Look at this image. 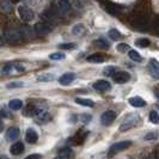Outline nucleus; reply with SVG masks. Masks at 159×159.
Wrapping results in <instances>:
<instances>
[{"label":"nucleus","mask_w":159,"mask_h":159,"mask_svg":"<svg viewBox=\"0 0 159 159\" xmlns=\"http://www.w3.org/2000/svg\"><path fill=\"white\" fill-rule=\"evenodd\" d=\"M139 122H140V116L136 115V114H130V115H128L127 117L123 120L122 125L120 126V130L121 132H126V130L130 129V128L135 127Z\"/></svg>","instance_id":"f257e3e1"},{"label":"nucleus","mask_w":159,"mask_h":159,"mask_svg":"<svg viewBox=\"0 0 159 159\" xmlns=\"http://www.w3.org/2000/svg\"><path fill=\"white\" fill-rule=\"evenodd\" d=\"M132 24L138 30H146L148 28V25H150V22H148V18L146 16L139 15V16L134 17L132 19Z\"/></svg>","instance_id":"f03ea898"},{"label":"nucleus","mask_w":159,"mask_h":159,"mask_svg":"<svg viewBox=\"0 0 159 159\" xmlns=\"http://www.w3.org/2000/svg\"><path fill=\"white\" fill-rule=\"evenodd\" d=\"M130 145H132V143H130L129 140H127V141H120V143H114L111 147L109 148L108 157H114L116 153H119V152H122V151H125V150H127Z\"/></svg>","instance_id":"7ed1b4c3"},{"label":"nucleus","mask_w":159,"mask_h":159,"mask_svg":"<svg viewBox=\"0 0 159 159\" xmlns=\"http://www.w3.org/2000/svg\"><path fill=\"white\" fill-rule=\"evenodd\" d=\"M18 15L20 17V19L24 20V22H31L32 19H34V12H32V10L28 7V6H24V5H20V6H18Z\"/></svg>","instance_id":"20e7f679"},{"label":"nucleus","mask_w":159,"mask_h":159,"mask_svg":"<svg viewBox=\"0 0 159 159\" xmlns=\"http://www.w3.org/2000/svg\"><path fill=\"white\" fill-rule=\"evenodd\" d=\"M22 39V34L18 31V30H13V29H10L5 31V40L7 41L8 43H16L19 42Z\"/></svg>","instance_id":"39448f33"},{"label":"nucleus","mask_w":159,"mask_h":159,"mask_svg":"<svg viewBox=\"0 0 159 159\" xmlns=\"http://www.w3.org/2000/svg\"><path fill=\"white\" fill-rule=\"evenodd\" d=\"M116 116H117V114L114 111V110H108V111L102 114V116H101V123L103 126H109V125H111L112 122L115 121Z\"/></svg>","instance_id":"423d86ee"},{"label":"nucleus","mask_w":159,"mask_h":159,"mask_svg":"<svg viewBox=\"0 0 159 159\" xmlns=\"http://www.w3.org/2000/svg\"><path fill=\"white\" fill-rule=\"evenodd\" d=\"M130 79V75L127 72H117L115 74H112V80L117 84H123V83H127L128 80Z\"/></svg>","instance_id":"0eeeda50"},{"label":"nucleus","mask_w":159,"mask_h":159,"mask_svg":"<svg viewBox=\"0 0 159 159\" xmlns=\"http://www.w3.org/2000/svg\"><path fill=\"white\" fill-rule=\"evenodd\" d=\"M35 32L37 34V35H41V36H43V35H48L49 32L52 31V28L46 23H37L35 24Z\"/></svg>","instance_id":"6e6552de"},{"label":"nucleus","mask_w":159,"mask_h":159,"mask_svg":"<svg viewBox=\"0 0 159 159\" xmlns=\"http://www.w3.org/2000/svg\"><path fill=\"white\" fill-rule=\"evenodd\" d=\"M150 71L154 79H159V62L156 59L150 60Z\"/></svg>","instance_id":"1a4fd4ad"},{"label":"nucleus","mask_w":159,"mask_h":159,"mask_svg":"<svg viewBox=\"0 0 159 159\" xmlns=\"http://www.w3.org/2000/svg\"><path fill=\"white\" fill-rule=\"evenodd\" d=\"M110 83H108L107 80H98V81H96L95 84H93V89H96L97 91H108V90H110Z\"/></svg>","instance_id":"9d476101"},{"label":"nucleus","mask_w":159,"mask_h":159,"mask_svg":"<svg viewBox=\"0 0 159 159\" xmlns=\"http://www.w3.org/2000/svg\"><path fill=\"white\" fill-rule=\"evenodd\" d=\"M74 79H75V74L74 73H65L64 75H61L59 78V83L61 85H70Z\"/></svg>","instance_id":"9b49d317"},{"label":"nucleus","mask_w":159,"mask_h":159,"mask_svg":"<svg viewBox=\"0 0 159 159\" xmlns=\"http://www.w3.org/2000/svg\"><path fill=\"white\" fill-rule=\"evenodd\" d=\"M42 112V110H40L39 108H36L35 105H32V104H29L25 109H24V112L23 115L24 116H35V115H39V114H41Z\"/></svg>","instance_id":"f8f14e48"},{"label":"nucleus","mask_w":159,"mask_h":159,"mask_svg":"<svg viewBox=\"0 0 159 159\" xmlns=\"http://www.w3.org/2000/svg\"><path fill=\"white\" fill-rule=\"evenodd\" d=\"M39 140V134L32 128H29L26 130V141L29 143H36Z\"/></svg>","instance_id":"ddd939ff"},{"label":"nucleus","mask_w":159,"mask_h":159,"mask_svg":"<svg viewBox=\"0 0 159 159\" xmlns=\"http://www.w3.org/2000/svg\"><path fill=\"white\" fill-rule=\"evenodd\" d=\"M24 151V145L22 143H13L12 146H11V148H10V152H11V154H13V156H19V154H22Z\"/></svg>","instance_id":"4468645a"},{"label":"nucleus","mask_w":159,"mask_h":159,"mask_svg":"<svg viewBox=\"0 0 159 159\" xmlns=\"http://www.w3.org/2000/svg\"><path fill=\"white\" fill-rule=\"evenodd\" d=\"M71 8V2L68 0H59L57 1V10L61 13H66Z\"/></svg>","instance_id":"2eb2a0df"},{"label":"nucleus","mask_w":159,"mask_h":159,"mask_svg":"<svg viewBox=\"0 0 159 159\" xmlns=\"http://www.w3.org/2000/svg\"><path fill=\"white\" fill-rule=\"evenodd\" d=\"M128 102H129V104L132 107H134V108H141V107L146 105V102L143 101L141 97H132V98H129Z\"/></svg>","instance_id":"dca6fc26"},{"label":"nucleus","mask_w":159,"mask_h":159,"mask_svg":"<svg viewBox=\"0 0 159 159\" xmlns=\"http://www.w3.org/2000/svg\"><path fill=\"white\" fill-rule=\"evenodd\" d=\"M19 136V129L17 127H11L8 128V130L6 132V139L8 140H16Z\"/></svg>","instance_id":"f3484780"},{"label":"nucleus","mask_w":159,"mask_h":159,"mask_svg":"<svg viewBox=\"0 0 159 159\" xmlns=\"http://www.w3.org/2000/svg\"><path fill=\"white\" fill-rule=\"evenodd\" d=\"M105 10H107V12L109 13V15H111V16H117L120 12V7L117 5H115V4H108L107 6H105Z\"/></svg>","instance_id":"a211bd4d"},{"label":"nucleus","mask_w":159,"mask_h":159,"mask_svg":"<svg viewBox=\"0 0 159 159\" xmlns=\"http://www.w3.org/2000/svg\"><path fill=\"white\" fill-rule=\"evenodd\" d=\"M22 105H23V102H22L20 99H12V101H10V103H8L10 109H12V110H19V109L22 108Z\"/></svg>","instance_id":"6ab92c4d"},{"label":"nucleus","mask_w":159,"mask_h":159,"mask_svg":"<svg viewBox=\"0 0 159 159\" xmlns=\"http://www.w3.org/2000/svg\"><path fill=\"white\" fill-rule=\"evenodd\" d=\"M128 56H129L133 61H136V62H140V61L143 60V56L140 55L136 50H134V49H130V50L128 52Z\"/></svg>","instance_id":"aec40b11"},{"label":"nucleus","mask_w":159,"mask_h":159,"mask_svg":"<svg viewBox=\"0 0 159 159\" xmlns=\"http://www.w3.org/2000/svg\"><path fill=\"white\" fill-rule=\"evenodd\" d=\"M75 103L79 104V105H83V107H93V102L91 99H86V98H75Z\"/></svg>","instance_id":"412c9836"},{"label":"nucleus","mask_w":159,"mask_h":159,"mask_svg":"<svg viewBox=\"0 0 159 159\" xmlns=\"http://www.w3.org/2000/svg\"><path fill=\"white\" fill-rule=\"evenodd\" d=\"M88 60L89 62H92V64H99V62H103L104 61V57L102 55H98V54H95V55H90L88 56Z\"/></svg>","instance_id":"4be33fe9"},{"label":"nucleus","mask_w":159,"mask_h":159,"mask_svg":"<svg viewBox=\"0 0 159 159\" xmlns=\"http://www.w3.org/2000/svg\"><path fill=\"white\" fill-rule=\"evenodd\" d=\"M84 30H85V28H84V25H83V24H77V25H74V26H73L72 32H73V35L79 36V35H81V34L84 32Z\"/></svg>","instance_id":"5701e85b"},{"label":"nucleus","mask_w":159,"mask_h":159,"mask_svg":"<svg viewBox=\"0 0 159 159\" xmlns=\"http://www.w3.org/2000/svg\"><path fill=\"white\" fill-rule=\"evenodd\" d=\"M135 46L141 48H146L150 46V40L148 39H138L135 41Z\"/></svg>","instance_id":"b1692460"},{"label":"nucleus","mask_w":159,"mask_h":159,"mask_svg":"<svg viewBox=\"0 0 159 159\" xmlns=\"http://www.w3.org/2000/svg\"><path fill=\"white\" fill-rule=\"evenodd\" d=\"M121 36H122V35H121L119 30H116V29H111V30L109 31V37L114 41L120 40V39H121Z\"/></svg>","instance_id":"393cba45"},{"label":"nucleus","mask_w":159,"mask_h":159,"mask_svg":"<svg viewBox=\"0 0 159 159\" xmlns=\"http://www.w3.org/2000/svg\"><path fill=\"white\" fill-rule=\"evenodd\" d=\"M148 119L151 121L152 123H154V125H158L159 123V114L157 111H151L150 112V116H148Z\"/></svg>","instance_id":"a878e982"},{"label":"nucleus","mask_w":159,"mask_h":159,"mask_svg":"<svg viewBox=\"0 0 159 159\" xmlns=\"http://www.w3.org/2000/svg\"><path fill=\"white\" fill-rule=\"evenodd\" d=\"M71 154H72V150L68 148V147H64V148H61L60 152H59V156H60V157H64V158L71 157Z\"/></svg>","instance_id":"bb28decb"},{"label":"nucleus","mask_w":159,"mask_h":159,"mask_svg":"<svg viewBox=\"0 0 159 159\" xmlns=\"http://www.w3.org/2000/svg\"><path fill=\"white\" fill-rule=\"evenodd\" d=\"M54 79V75L53 74H50V73H46V74H43V75H41L37 78L39 81H44V83H47V81H50V80Z\"/></svg>","instance_id":"cd10ccee"},{"label":"nucleus","mask_w":159,"mask_h":159,"mask_svg":"<svg viewBox=\"0 0 159 159\" xmlns=\"http://www.w3.org/2000/svg\"><path fill=\"white\" fill-rule=\"evenodd\" d=\"M95 44L98 48H102V49H107V48L109 47L108 42H107V41H104V40H96Z\"/></svg>","instance_id":"c85d7f7f"},{"label":"nucleus","mask_w":159,"mask_h":159,"mask_svg":"<svg viewBox=\"0 0 159 159\" xmlns=\"http://www.w3.org/2000/svg\"><path fill=\"white\" fill-rule=\"evenodd\" d=\"M49 59L50 60H62V59H65V54H62V53H53V54L49 55Z\"/></svg>","instance_id":"c756f323"},{"label":"nucleus","mask_w":159,"mask_h":159,"mask_svg":"<svg viewBox=\"0 0 159 159\" xmlns=\"http://www.w3.org/2000/svg\"><path fill=\"white\" fill-rule=\"evenodd\" d=\"M158 136H159L158 133L152 132V133H148V134H146V135H145V140H146V141H150V140H156Z\"/></svg>","instance_id":"7c9ffc66"},{"label":"nucleus","mask_w":159,"mask_h":159,"mask_svg":"<svg viewBox=\"0 0 159 159\" xmlns=\"http://www.w3.org/2000/svg\"><path fill=\"white\" fill-rule=\"evenodd\" d=\"M59 48L60 49H64V50H70V49L75 48V44L74 43H62V44L59 46Z\"/></svg>","instance_id":"2f4dec72"},{"label":"nucleus","mask_w":159,"mask_h":159,"mask_svg":"<svg viewBox=\"0 0 159 159\" xmlns=\"http://www.w3.org/2000/svg\"><path fill=\"white\" fill-rule=\"evenodd\" d=\"M1 8H2V11L8 12V11L11 10V4H10V1H8V0H4V1L1 2Z\"/></svg>","instance_id":"473e14b6"},{"label":"nucleus","mask_w":159,"mask_h":159,"mask_svg":"<svg viewBox=\"0 0 159 159\" xmlns=\"http://www.w3.org/2000/svg\"><path fill=\"white\" fill-rule=\"evenodd\" d=\"M24 84L20 83V81H13V83H10L7 84V88L8 89H15V88H23Z\"/></svg>","instance_id":"72a5a7b5"},{"label":"nucleus","mask_w":159,"mask_h":159,"mask_svg":"<svg viewBox=\"0 0 159 159\" xmlns=\"http://www.w3.org/2000/svg\"><path fill=\"white\" fill-rule=\"evenodd\" d=\"M153 30H154V32L159 36V17L156 18L154 22H153Z\"/></svg>","instance_id":"f704fd0d"},{"label":"nucleus","mask_w":159,"mask_h":159,"mask_svg":"<svg viewBox=\"0 0 159 159\" xmlns=\"http://www.w3.org/2000/svg\"><path fill=\"white\" fill-rule=\"evenodd\" d=\"M11 70H12V65H6V66L2 67L1 73H2V74H8V73L11 72Z\"/></svg>","instance_id":"c9c22d12"},{"label":"nucleus","mask_w":159,"mask_h":159,"mask_svg":"<svg viewBox=\"0 0 159 159\" xmlns=\"http://www.w3.org/2000/svg\"><path fill=\"white\" fill-rule=\"evenodd\" d=\"M116 49H117L119 52H125V50L128 49V44H126V43H120V44H117Z\"/></svg>","instance_id":"e433bc0d"},{"label":"nucleus","mask_w":159,"mask_h":159,"mask_svg":"<svg viewBox=\"0 0 159 159\" xmlns=\"http://www.w3.org/2000/svg\"><path fill=\"white\" fill-rule=\"evenodd\" d=\"M42 157H41V154H30V156H28L25 159H41Z\"/></svg>","instance_id":"4c0bfd02"},{"label":"nucleus","mask_w":159,"mask_h":159,"mask_svg":"<svg viewBox=\"0 0 159 159\" xmlns=\"http://www.w3.org/2000/svg\"><path fill=\"white\" fill-rule=\"evenodd\" d=\"M154 95H156V97H157V98L159 99V85L154 88Z\"/></svg>","instance_id":"58836bf2"},{"label":"nucleus","mask_w":159,"mask_h":159,"mask_svg":"<svg viewBox=\"0 0 159 159\" xmlns=\"http://www.w3.org/2000/svg\"><path fill=\"white\" fill-rule=\"evenodd\" d=\"M15 67H16L17 71H24V68L22 67V66H18V65H17V66H15Z\"/></svg>","instance_id":"ea45409f"},{"label":"nucleus","mask_w":159,"mask_h":159,"mask_svg":"<svg viewBox=\"0 0 159 159\" xmlns=\"http://www.w3.org/2000/svg\"><path fill=\"white\" fill-rule=\"evenodd\" d=\"M2 128H4V123H2V122H1V120H0V133H1Z\"/></svg>","instance_id":"a19ab883"},{"label":"nucleus","mask_w":159,"mask_h":159,"mask_svg":"<svg viewBox=\"0 0 159 159\" xmlns=\"http://www.w3.org/2000/svg\"><path fill=\"white\" fill-rule=\"evenodd\" d=\"M2 116H6V114H4L2 111H0V119H1Z\"/></svg>","instance_id":"79ce46f5"},{"label":"nucleus","mask_w":159,"mask_h":159,"mask_svg":"<svg viewBox=\"0 0 159 159\" xmlns=\"http://www.w3.org/2000/svg\"><path fill=\"white\" fill-rule=\"evenodd\" d=\"M54 159H66V158H64V157H60V156H57V157H55Z\"/></svg>","instance_id":"37998d69"},{"label":"nucleus","mask_w":159,"mask_h":159,"mask_svg":"<svg viewBox=\"0 0 159 159\" xmlns=\"http://www.w3.org/2000/svg\"><path fill=\"white\" fill-rule=\"evenodd\" d=\"M0 42H1V36H0Z\"/></svg>","instance_id":"c03bdc74"},{"label":"nucleus","mask_w":159,"mask_h":159,"mask_svg":"<svg viewBox=\"0 0 159 159\" xmlns=\"http://www.w3.org/2000/svg\"><path fill=\"white\" fill-rule=\"evenodd\" d=\"M158 108H159V105H158Z\"/></svg>","instance_id":"a18cd8bd"},{"label":"nucleus","mask_w":159,"mask_h":159,"mask_svg":"<svg viewBox=\"0 0 159 159\" xmlns=\"http://www.w3.org/2000/svg\"><path fill=\"white\" fill-rule=\"evenodd\" d=\"M0 159H1V158H0Z\"/></svg>","instance_id":"49530a36"}]
</instances>
